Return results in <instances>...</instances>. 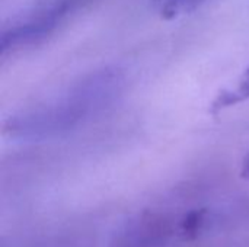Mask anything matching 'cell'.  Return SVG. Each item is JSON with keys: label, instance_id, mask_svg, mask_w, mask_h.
Returning <instances> with one entry per match:
<instances>
[{"label": "cell", "instance_id": "4", "mask_svg": "<svg viewBox=\"0 0 249 247\" xmlns=\"http://www.w3.org/2000/svg\"><path fill=\"white\" fill-rule=\"evenodd\" d=\"M245 100H249V68L244 71V74L239 77V80L232 89H225L214 98L210 109L212 114H219Z\"/></svg>", "mask_w": 249, "mask_h": 247}, {"label": "cell", "instance_id": "2", "mask_svg": "<svg viewBox=\"0 0 249 247\" xmlns=\"http://www.w3.org/2000/svg\"><path fill=\"white\" fill-rule=\"evenodd\" d=\"M92 0H42L29 12L4 26L0 33V54L6 57L38 47L53 36L63 23Z\"/></svg>", "mask_w": 249, "mask_h": 247}, {"label": "cell", "instance_id": "1", "mask_svg": "<svg viewBox=\"0 0 249 247\" xmlns=\"http://www.w3.org/2000/svg\"><path fill=\"white\" fill-rule=\"evenodd\" d=\"M125 90V74L117 67L90 71L61 93L20 111L3 124L12 140L42 141L66 135L111 108Z\"/></svg>", "mask_w": 249, "mask_h": 247}, {"label": "cell", "instance_id": "6", "mask_svg": "<svg viewBox=\"0 0 249 247\" xmlns=\"http://www.w3.org/2000/svg\"><path fill=\"white\" fill-rule=\"evenodd\" d=\"M242 175L245 178H249V154L247 156V159L244 160V166H242Z\"/></svg>", "mask_w": 249, "mask_h": 247}, {"label": "cell", "instance_id": "3", "mask_svg": "<svg viewBox=\"0 0 249 247\" xmlns=\"http://www.w3.org/2000/svg\"><path fill=\"white\" fill-rule=\"evenodd\" d=\"M171 224L159 215H143L120 230L114 247H162L171 236Z\"/></svg>", "mask_w": 249, "mask_h": 247}, {"label": "cell", "instance_id": "5", "mask_svg": "<svg viewBox=\"0 0 249 247\" xmlns=\"http://www.w3.org/2000/svg\"><path fill=\"white\" fill-rule=\"evenodd\" d=\"M209 0H150L153 12L165 20H172L190 15Z\"/></svg>", "mask_w": 249, "mask_h": 247}]
</instances>
